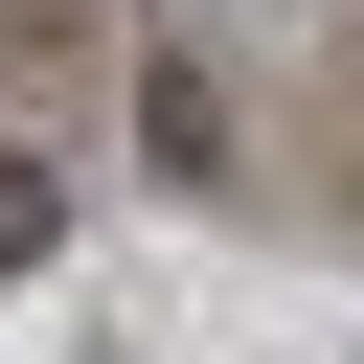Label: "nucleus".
Listing matches in <instances>:
<instances>
[{"mask_svg":"<svg viewBox=\"0 0 364 364\" xmlns=\"http://www.w3.org/2000/svg\"><path fill=\"white\" fill-rule=\"evenodd\" d=\"M136 159L205 182V159H228V91H205V68H136Z\"/></svg>","mask_w":364,"mask_h":364,"instance_id":"1","label":"nucleus"},{"mask_svg":"<svg viewBox=\"0 0 364 364\" xmlns=\"http://www.w3.org/2000/svg\"><path fill=\"white\" fill-rule=\"evenodd\" d=\"M46 250H68V182H46V159H0V273H46Z\"/></svg>","mask_w":364,"mask_h":364,"instance_id":"2","label":"nucleus"}]
</instances>
